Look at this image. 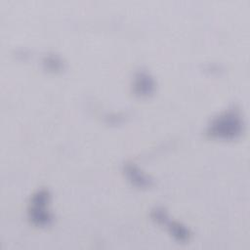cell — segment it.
Segmentation results:
<instances>
[{
  "label": "cell",
  "mask_w": 250,
  "mask_h": 250,
  "mask_svg": "<svg viewBox=\"0 0 250 250\" xmlns=\"http://www.w3.org/2000/svg\"><path fill=\"white\" fill-rule=\"evenodd\" d=\"M243 128L241 115L237 109H228L216 116L208 125L207 134L213 138L233 139L240 135Z\"/></svg>",
  "instance_id": "obj_1"
},
{
  "label": "cell",
  "mask_w": 250,
  "mask_h": 250,
  "mask_svg": "<svg viewBox=\"0 0 250 250\" xmlns=\"http://www.w3.org/2000/svg\"><path fill=\"white\" fill-rule=\"evenodd\" d=\"M49 199L50 193L46 188H40L36 190L30 197L28 206V218L34 226L45 227L50 225L52 222V214L47 209Z\"/></svg>",
  "instance_id": "obj_2"
},
{
  "label": "cell",
  "mask_w": 250,
  "mask_h": 250,
  "mask_svg": "<svg viewBox=\"0 0 250 250\" xmlns=\"http://www.w3.org/2000/svg\"><path fill=\"white\" fill-rule=\"evenodd\" d=\"M134 93L141 97L150 95L154 90V80L150 74L145 70H141L136 73L134 84Z\"/></svg>",
  "instance_id": "obj_3"
},
{
  "label": "cell",
  "mask_w": 250,
  "mask_h": 250,
  "mask_svg": "<svg viewBox=\"0 0 250 250\" xmlns=\"http://www.w3.org/2000/svg\"><path fill=\"white\" fill-rule=\"evenodd\" d=\"M124 171L128 176L129 180L137 187L146 188L152 185V180L146 176L144 173H142V171H140L139 168L134 165V163H126L124 165Z\"/></svg>",
  "instance_id": "obj_4"
},
{
  "label": "cell",
  "mask_w": 250,
  "mask_h": 250,
  "mask_svg": "<svg viewBox=\"0 0 250 250\" xmlns=\"http://www.w3.org/2000/svg\"><path fill=\"white\" fill-rule=\"evenodd\" d=\"M163 224H167L171 234L178 241H181V242L188 241V239L190 237V232L185 226H183L182 224H180L178 222H171L168 220V218L165 219Z\"/></svg>",
  "instance_id": "obj_5"
},
{
  "label": "cell",
  "mask_w": 250,
  "mask_h": 250,
  "mask_svg": "<svg viewBox=\"0 0 250 250\" xmlns=\"http://www.w3.org/2000/svg\"><path fill=\"white\" fill-rule=\"evenodd\" d=\"M43 64L45 65V67L47 69L55 70V71L60 70L63 66L62 60L58 56H55V55L46 56L43 60Z\"/></svg>",
  "instance_id": "obj_6"
}]
</instances>
